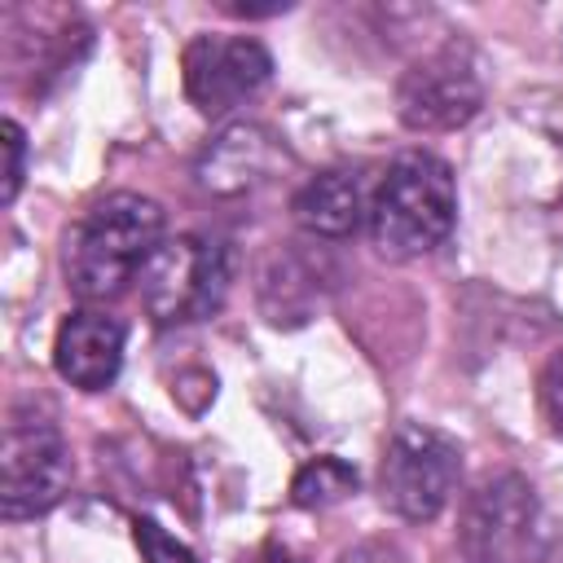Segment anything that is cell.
<instances>
[{"label": "cell", "instance_id": "6da1fadb", "mask_svg": "<svg viewBox=\"0 0 563 563\" xmlns=\"http://www.w3.org/2000/svg\"><path fill=\"white\" fill-rule=\"evenodd\" d=\"M158 246H163V207L128 189L106 194L66 233V251H62L66 286L88 303L114 299L141 277V268Z\"/></svg>", "mask_w": 563, "mask_h": 563}, {"label": "cell", "instance_id": "7a4b0ae2", "mask_svg": "<svg viewBox=\"0 0 563 563\" xmlns=\"http://www.w3.org/2000/svg\"><path fill=\"white\" fill-rule=\"evenodd\" d=\"M369 238L387 260H413L435 251L457 220V185L444 158L427 150L400 154L374 198H369Z\"/></svg>", "mask_w": 563, "mask_h": 563}, {"label": "cell", "instance_id": "3957f363", "mask_svg": "<svg viewBox=\"0 0 563 563\" xmlns=\"http://www.w3.org/2000/svg\"><path fill=\"white\" fill-rule=\"evenodd\" d=\"M233 260L220 238L180 233L163 242L141 268V303L158 325H189L211 317L229 295Z\"/></svg>", "mask_w": 563, "mask_h": 563}, {"label": "cell", "instance_id": "277c9868", "mask_svg": "<svg viewBox=\"0 0 563 563\" xmlns=\"http://www.w3.org/2000/svg\"><path fill=\"white\" fill-rule=\"evenodd\" d=\"M462 475V449L453 435L427 422H400L383 449L378 466V493L383 506L409 523L435 519Z\"/></svg>", "mask_w": 563, "mask_h": 563}, {"label": "cell", "instance_id": "5b68a950", "mask_svg": "<svg viewBox=\"0 0 563 563\" xmlns=\"http://www.w3.org/2000/svg\"><path fill=\"white\" fill-rule=\"evenodd\" d=\"M70 484V457L62 431L35 405L9 409L0 449V510L4 519H35L62 501Z\"/></svg>", "mask_w": 563, "mask_h": 563}, {"label": "cell", "instance_id": "8992f818", "mask_svg": "<svg viewBox=\"0 0 563 563\" xmlns=\"http://www.w3.org/2000/svg\"><path fill=\"white\" fill-rule=\"evenodd\" d=\"M457 545L466 563H532L541 545L537 488L515 471L488 475L462 506Z\"/></svg>", "mask_w": 563, "mask_h": 563}, {"label": "cell", "instance_id": "52a82bcc", "mask_svg": "<svg viewBox=\"0 0 563 563\" xmlns=\"http://www.w3.org/2000/svg\"><path fill=\"white\" fill-rule=\"evenodd\" d=\"M484 106V84L466 48L449 44L413 62L396 84V114L413 132H453Z\"/></svg>", "mask_w": 563, "mask_h": 563}, {"label": "cell", "instance_id": "ba28073f", "mask_svg": "<svg viewBox=\"0 0 563 563\" xmlns=\"http://www.w3.org/2000/svg\"><path fill=\"white\" fill-rule=\"evenodd\" d=\"M185 97L198 114L216 119L260 92L273 75V57L251 35H194L185 44Z\"/></svg>", "mask_w": 563, "mask_h": 563}, {"label": "cell", "instance_id": "9c48e42d", "mask_svg": "<svg viewBox=\"0 0 563 563\" xmlns=\"http://www.w3.org/2000/svg\"><path fill=\"white\" fill-rule=\"evenodd\" d=\"M123 321L106 317V312H70L62 325H57V339H53V365L57 374L79 387V391H101L114 383L119 365H123Z\"/></svg>", "mask_w": 563, "mask_h": 563}, {"label": "cell", "instance_id": "30bf717a", "mask_svg": "<svg viewBox=\"0 0 563 563\" xmlns=\"http://www.w3.org/2000/svg\"><path fill=\"white\" fill-rule=\"evenodd\" d=\"M325 260L303 251L299 242L273 246L268 260L260 264V312L273 325H303L308 317H317L321 299H325Z\"/></svg>", "mask_w": 563, "mask_h": 563}, {"label": "cell", "instance_id": "8fae6325", "mask_svg": "<svg viewBox=\"0 0 563 563\" xmlns=\"http://www.w3.org/2000/svg\"><path fill=\"white\" fill-rule=\"evenodd\" d=\"M277 158H282V150L264 128L238 123V128L220 132L207 145V154L198 158V185L211 194H242V189H255L260 180H268Z\"/></svg>", "mask_w": 563, "mask_h": 563}, {"label": "cell", "instance_id": "7c38bea8", "mask_svg": "<svg viewBox=\"0 0 563 563\" xmlns=\"http://www.w3.org/2000/svg\"><path fill=\"white\" fill-rule=\"evenodd\" d=\"M299 229H308L312 238H347L361 224V211H369L361 202V180L352 172H317L290 202Z\"/></svg>", "mask_w": 563, "mask_h": 563}, {"label": "cell", "instance_id": "4fadbf2b", "mask_svg": "<svg viewBox=\"0 0 563 563\" xmlns=\"http://www.w3.org/2000/svg\"><path fill=\"white\" fill-rule=\"evenodd\" d=\"M347 493H356V466H347L334 453H321L312 462H303L290 479V501L303 510H325L334 501H343Z\"/></svg>", "mask_w": 563, "mask_h": 563}, {"label": "cell", "instance_id": "5bb4252c", "mask_svg": "<svg viewBox=\"0 0 563 563\" xmlns=\"http://www.w3.org/2000/svg\"><path fill=\"white\" fill-rule=\"evenodd\" d=\"M537 405H541L545 427L563 440V343L545 356V365L537 374Z\"/></svg>", "mask_w": 563, "mask_h": 563}, {"label": "cell", "instance_id": "9a60e30c", "mask_svg": "<svg viewBox=\"0 0 563 563\" xmlns=\"http://www.w3.org/2000/svg\"><path fill=\"white\" fill-rule=\"evenodd\" d=\"M136 545H141V563H198L194 550L154 519H136Z\"/></svg>", "mask_w": 563, "mask_h": 563}, {"label": "cell", "instance_id": "2e32d148", "mask_svg": "<svg viewBox=\"0 0 563 563\" xmlns=\"http://www.w3.org/2000/svg\"><path fill=\"white\" fill-rule=\"evenodd\" d=\"M0 136H4V158H9L4 163V202H13L18 189H22V176H26V136L13 119H4Z\"/></svg>", "mask_w": 563, "mask_h": 563}, {"label": "cell", "instance_id": "e0dca14e", "mask_svg": "<svg viewBox=\"0 0 563 563\" xmlns=\"http://www.w3.org/2000/svg\"><path fill=\"white\" fill-rule=\"evenodd\" d=\"M339 563H405V554H400L391 541H361V545H352Z\"/></svg>", "mask_w": 563, "mask_h": 563}, {"label": "cell", "instance_id": "ac0fdd59", "mask_svg": "<svg viewBox=\"0 0 563 563\" xmlns=\"http://www.w3.org/2000/svg\"><path fill=\"white\" fill-rule=\"evenodd\" d=\"M238 563H299V559H295L282 541H260V545H255L251 554H242Z\"/></svg>", "mask_w": 563, "mask_h": 563}]
</instances>
